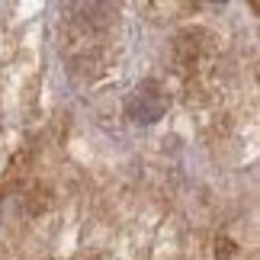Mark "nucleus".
<instances>
[{"label":"nucleus","mask_w":260,"mask_h":260,"mask_svg":"<svg viewBox=\"0 0 260 260\" xmlns=\"http://www.w3.org/2000/svg\"><path fill=\"white\" fill-rule=\"evenodd\" d=\"M164 106H167V100L161 93L138 90V93L132 96V103H128V113H132V119H138V122H154V119H161Z\"/></svg>","instance_id":"nucleus-1"}]
</instances>
